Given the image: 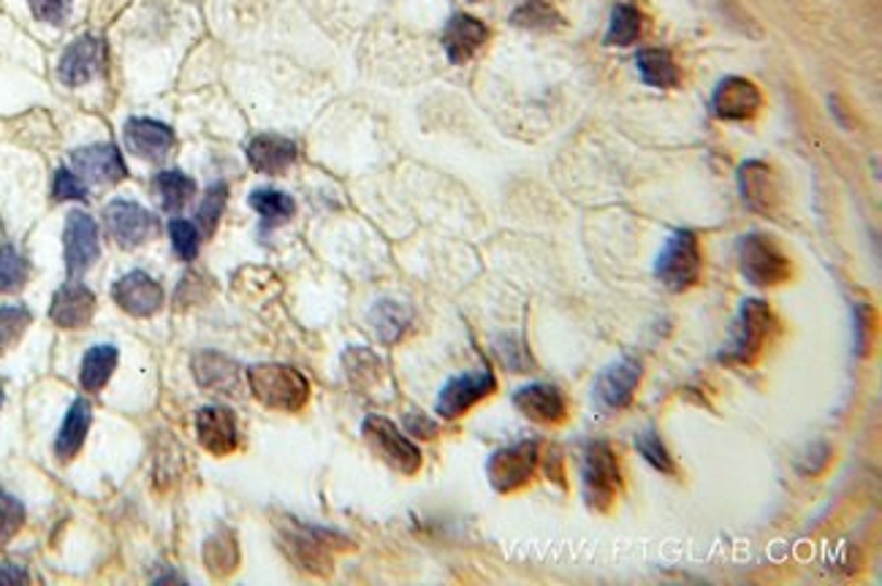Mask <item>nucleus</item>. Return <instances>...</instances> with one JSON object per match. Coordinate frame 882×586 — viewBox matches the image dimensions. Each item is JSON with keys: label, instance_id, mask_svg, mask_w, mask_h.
<instances>
[{"label": "nucleus", "instance_id": "obj_17", "mask_svg": "<svg viewBox=\"0 0 882 586\" xmlns=\"http://www.w3.org/2000/svg\"><path fill=\"white\" fill-rule=\"evenodd\" d=\"M760 90L744 76H725L717 85L715 98H711V109L717 117L722 120H749L758 114L760 109Z\"/></svg>", "mask_w": 882, "mask_h": 586}, {"label": "nucleus", "instance_id": "obj_14", "mask_svg": "<svg viewBox=\"0 0 882 586\" xmlns=\"http://www.w3.org/2000/svg\"><path fill=\"white\" fill-rule=\"evenodd\" d=\"M194 377L201 388L223 394V397H243L245 394V375L243 366L232 361L228 356L204 350L194 359Z\"/></svg>", "mask_w": 882, "mask_h": 586}, {"label": "nucleus", "instance_id": "obj_26", "mask_svg": "<svg viewBox=\"0 0 882 586\" xmlns=\"http://www.w3.org/2000/svg\"><path fill=\"white\" fill-rule=\"evenodd\" d=\"M635 68H638L644 85L657 87V90H673L679 87V65L668 49H641L635 58Z\"/></svg>", "mask_w": 882, "mask_h": 586}, {"label": "nucleus", "instance_id": "obj_5", "mask_svg": "<svg viewBox=\"0 0 882 586\" xmlns=\"http://www.w3.org/2000/svg\"><path fill=\"white\" fill-rule=\"evenodd\" d=\"M655 275L671 291H687L690 286L698 283L700 253L695 234L673 232L668 237L666 248L660 250L655 261Z\"/></svg>", "mask_w": 882, "mask_h": 586}, {"label": "nucleus", "instance_id": "obj_30", "mask_svg": "<svg viewBox=\"0 0 882 586\" xmlns=\"http://www.w3.org/2000/svg\"><path fill=\"white\" fill-rule=\"evenodd\" d=\"M156 190L161 196V204L166 212H179L185 204L190 201V196L196 194V183L188 177V174L177 172V169H169V172H161L156 177Z\"/></svg>", "mask_w": 882, "mask_h": 586}, {"label": "nucleus", "instance_id": "obj_41", "mask_svg": "<svg viewBox=\"0 0 882 586\" xmlns=\"http://www.w3.org/2000/svg\"><path fill=\"white\" fill-rule=\"evenodd\" d=\"M27 5L44 25H63L71 14V0H27Z\"/></svg>", "mask_w": 882, "mask_h": 586}, {"label": "nucleus", "instance_id": "obj_33", "mask_svg": "<svg viewBox=\"0 0 882 586\" xmlns=\"http://www.w3.org/2000/svg\"><path fill=\"white\" fill-rule=\"evenodd\" d=\"M511 22L517 27H527V30H557V27L566 25L560 11L546 3V0H527V3H522L511 14Z\"/></svg>", "mask_w": 882, "mask_h": 586}, {"label": "nucleus", "instance_id": "obj_10", "mask_svg": "<svg viewBox=\"0 0 882 586\" xmlns=\"http://www.w3.org/2000/svg\"><path fill=\"white\" fill-rule=\"evenodd\" d=\"M103 223H107L109 237L125 250L139 248L141 242H147L156 234V217H152V212L128 199L112 201L107 207V212H103Z\"/></svg>", "mask_w": 882, "mask_h": 586}, {"label": "nucleus", "instance_id": "obj_25", "mask_svg": "<svg viewBox=\"0 0 882 586\" xmlns=\"http://www.w3.org/2000/svg\"><path fill=\"white\" fill-rule=\"evenodd\" d=\"M92 421V408L87 404V399H76L74 404L65 413L63 426L58 432V440H54V453H58L60 462H69L79 453V448L85 446L87 429H90Z\"/></svg>", "mask_w": 882, "mask_h": 586}, {"label": "nucleus", "instance_id": "obj_6", "mask_svg": "<svg viewBox=\"0 0 882 586\" xmlns=\"http://www.w3.org/2000/svg\"><path fill=\"white\" fill-rule=\"evenodd\" d=\"M538 462L541 446L535 440H522L508 448H500L486 462V475H489L492 489L500 491V495H511V491L522 489V486H527L533 481Z\"/></svg>", "mask_w": 882, "mask_h": 586}, {"label": "nucleus", "instance_id": "obj_24", "mask_svg": "<svg viewBox=\"0 0 882 586\" xmlns=\"http://www.w3.org/2000/svg\"><path fill=\"white\" fill-rule=\"evenodd\" d=\"M326 538L328 533H323V529L299 527L286 535V544L301 568H307L312 573H328L332 571V560H328Z\"/></svg>", "mask_w": 882, "mask_h": 586}, {"label": "nucleus", "instance_id": "obj_40", "mask_svg": "<svg viewBox=\"0 0 882 586\" xmlns=\"http://www.w3.org/2000/svg\"><path fill=\"white\" fill-rule=\"evenodd\" d=\"M52 196L58 201H82L87 199V188L85 183H82L79 174H74L71 169H58V172H54Z\"/></svg>", "mask_w": 882, "mask_h": 586}, {"label": "nucleus", "instance_id": "obj_21", "mask_svg": "<svg viewBox=\"0 0 882 586\" xmlns=\"http://www.w3.org/2000/svg\"><path fill=\"white\" fill-rule=\"evenodd\" d=\"M738 190L744 204L758 215H774L777 210V185L774 174L766 163L747 161L738 169Z\"/></svg>", "mask_w": 882, "mask_h": 586}, {"label": "nucleus", "instance_id": "obj_4", "mask_svg": "<svg viewBox=\"0 0 882 586\" xmlns=\"http://www.w3.org/2000/svg\"><path fill=\"white\" fill-rule=\"evenodd\" d=\"M774 317H771L769 304L763 299H747L738 307L736 317V332H733L731 342H728L722 361L731 364H755V359L763 350L766 337H769Z\"/></svg>", "mask_w": 882, "mask_h": 586}, {"label": "nucleus", "instance_id": "obj_39", "mask_svg": "<svg viewBox=\"0 0 882 586\" xmlns=\"http://www.w3.org/2000/svg\"><path fill=\"white\" fill-rule=\"evenodd\" d=\"M226 185L218 183L212 185L210 190H207L204 201H201V210H199V226L204 234H215L218 228V221H221L223 215V207H226Z\"/></svg>", "mask_w": 882, "mask_h": 586}, {"label": "nucleus", "instance_id": "obj_38", "mask_svg": "<svg viewBox=\"0 0 882 586\" xmlns=\"http://www.w3.org/2000/svg\"><path fill=\"white\" fill-rule=\"evenodd\" d=\"M169 237H172L174 253L183 261H194L199 255V228L188 221H172L169 223Z\"/></svg>", "mask_w": 882, "mask_h": 586}, {"label": "nucleus", "instance_id": "obj_20", "mask_svg": "<svg viewBox=\"0 0 882 586\" xmlns=\"http://www.w3.org/2000/svg\"><path fill=\"white\" fill-rule=\"evenodd\" d=\"M489 38V27L470 14H454L443 30V49L454 65H462L479 52Z\"/></svg>", "mask_w": 882, "mask_h": 586}, {"label": "nucleus", "instance_id": "obj_34", "mask_svg": "<svg viewBox=\"0 0 882 586\" xmlns=\"http://www.w3.org/2000/svg\"><path fill=\"white\" fill-rule=\"evenodd\" d=\"M27 275H30V266L25 255L11 245H0V294L20 291L27 283Z\"/></svg>", "mask_w": 882, "mask_h": 586}, {"label": "nucleus", "instance_id": "obj_22", "mask_svg": "<svg viewBox=\"0 0 882 586\" xmlns=\"http://www.w3.org/2000/svg\"><path fill=\"white\" fill-rule=\"evenodd\" d=\"M125 141L136 155L147 158V161H161L174 145V134L169 125L158 123L150 117H134L125 123Z\"/></svg>", "mask_w": 882, "mask_h": 586}, {"label": "nucleus", "instance_id": "obj_16", "mask_svg": "<svg viewBox=\"0 0 882 586\" xmlns=\"http://www.w3.org/2000/svg\"><path fill=\"white\" fill-rule=\"evenodd\" d=\"M196 432H199V442L215 457H228L237 451L239 429L237 419L228 408L223 404H207L196 415Z\"/></svg>", "mask_w": 882, "mask_h": 586}, {"label": "nucleus", "instance_id": "obj_15", "mask_svg": "<svg viewBox=\"0 0 882 586\" xmlns=\"http://www.w3.org/2000/svg\"><path fill=\"white\" fill-rule=\"evenodd\" d=\"M71 166H74V174H79L82 179L92 185L120 183L128 172L123 155L114 145L79 147V150L71 152Z\"/></svg>", "mask_w": 882, "mask_h": 586}, {"label": "nucleus", "instance_id": "obj_44", "mask_svg": "<svg viewBox=\"0 0 882 586\" xmlns=\"http://www.w3.org/2000/svg\"><path fill=\"white\" fill-rule=\"evenodd\" d=\"M30 582V576H27V571H22L20 565H11V562H3L0 565V584H27Z\"/></svg>", "mask_w": 882, "mask_h": 586}, {"label": "nucleus", "instance_id": "obj_36", "mask_svg": "<svg viewBox=\"0 0 882 586\" xmlns=\"http://www.w3.org/2000/svg\"><path fill=\"white\" fill-rule=\"evenodd\" d=\"M635 448H638L641 457H644L655 470H660V473H666V475L676 473V464H673L671 453H668V448L662 446L660 435H657L655 429L641 432V435L635 437Z\"/></svg>", "mask_w": 882, "mask_h": 586}, {"label": "nucleus", "instance_id": "obj_12", "mask_svg": "<svg viewBox=\"0 0 882 586\" xmlns=\"http://www.w3.org/2000/svg\"><path fill=\"white\" fill-rule=\"evenodd\" d=\"M63 250L69 275H82L98 261V255H101L98 226L87 212H71L69 215L63 232Z\"/></svg>", "mask_w": 882, "mask_h": 586}, {"label": "nucleus", "instance_id": "obj_18", "mask_svg": "<svg viewBox=\"0 0 882 586\" xmlns=\"http://www.w3.org/2000/svg\"><path fill=\"white\" fill-rule=\"evenodd\" d=\"M513 404L535 424H560L568 415L566 397L551 383H530L513 391Z\"/></svg>", "mask_w": 882, "mask_h": 586}, {"label": "nucleus", "instance_id": "obj_8", "mask_svg": "<svg viewBox=\"0 0 882 586\" xmlns=\"http://www.w3.org/2000/svg\"><path fill=\"white\" fill-rule=\"evenodd\" d=\"M641 375H644V364L635 356H622L613 364H608L597 375L595 388H592L597 408L606 410V413H617V410L628 408L635 388H638Z\"/></svg>", "mask_w": 882, "mask_h": 586}, {"label": "nucleus", "instance_id": "obj_19", "mask_svg": "<svg viewBox=\"0 0 882 586\" xmlns=\"http://www.w3.org/2000/svg\"><path fill=\"white\" fill-rule=\"evenodd\" d=\"M92 315H96V296H92L90 288L82 286V283H65L52 296L49 317L60 328H85L92 321Z\"/></svg>", "mask_w": 882, "mask_h": 586}, {"label": "nucleus", "instance_id": "obj_7", "mask_svg": "<svg viewBox=\"0 0 882 586\" xmlns=\"http://www.w3.org/2000/svg\"><path fill=\"white\" fill-rule=\"evenodd\" d=\"M364 437L372 446V451L383 459L386 464H392L394 470L405 475L419 473L421 467V451L408 435L397 429L388 419L383 415H367L364 419Z\"/></svg>", "mask_w": 882, "mask_h": 586}, {"label": "nucleus", "instance_id": "obj_11", "mask_svg": "<svg viewBox=\"0 0 882 586\" xmlns=\"http://www.w3.org/2000/svg\"><path fill=\"white\" fill-rule=\"evenodd\" d=\"M495 388L497 381L489 370L451 377V381L443 386L440 397H437V413H440L443 419H459V415L468 413L473 404H479L481 399L489 397Z\"/></svg>", "mask_w": 882, "mask_h": 586}, {"label": "nucleus", "instance_id": "obj_42", "mask_svg": "<svg viewBox=\"0 0 882 586\" xmlns=\"http://www.w3.org/2000/svg\"><path fill=\"white\" fill-rule=\"evenodd\" d=\"M853 317H856V353L864 356L867 353V345H869V310L867 307L858 304L856 312H853Z\"/></svg>", "mask_w": 882, "mask_h": 586}, {"label": "nucleus", "instance_id": "obj_23", "mask_svg": "<svg viewBox=\"0 0 882 586\" xmlns=\"http://www.w3.org/2000/svg\"><path fill=\"white\" fill-rule=\"evenodd\" d=\"M299 155V147L291 139L277 134H261L248 145V161L261 174H281Z\"/></svg>", "mask_w": 882, "mask_h": 586}, {"label": "nucleus", "instance_id": "obj_45", "mask_svg": "<svg viewBox=\"0 0 882 586\" xmlns=\"http://www.w3.org/2000/svg\"><path fill=\"white\" fill-rule=\"evenodd\" d=\"M0 404H3V388H0Z\"/></svg>", "mask_w": 882, "mask_h": 586}, {"label": "nucleus", "instance_id": "obj_32", "mask_svg": "<svg viewBox=\"0 0 882 586\" xmlns=\"http://www.w3.org/2000/svg\"><path fill=\"white\" fill-rule=\"evenodd\" d=\"M250 207H253V210L264 217L266 226H281V223L291 221L294 212H296V204H294L291 196L283 194V190H272V188L253 190V194H250Z\"/></svg>", "mask_w": 882, "mask_h": 586}, {"label": "nucleus", "instance_id": "obj_9", "mask_svg": "<svg viewBox=\"0 0 882 586\" xmlns=\"http://www.w3.org/2000/svg\"><path fill=\"white\" fill-rule=\"evenodd\" d=\"M103 63H107L103 38L85 33V36L74 38V41L63 49V54H60L58 79L63 82L65 87L87 85V82H92L101 74Z\"/></svg>", "mask_w": 882, "mask_h": 586}, {"label": "nucleus", "instance_id": "obj_28", "mask_svg": "<svg viewBox=\"0 0 882 586\" xmlns=\"http://www.w3.org/2000/svg\"><path fill=\"white\" fill-rule=\"evenodd\" d=\"M641 30H644V14H641L635 3L622 0V3L613 5L611 11V25H608L606 43L608 47H630V43L638 41Z\"/></svg>", "mask_w": 882, "mask_h": 586}, {"label": "nucleus", "instance_id": "obj_3", "mask_svg": "<svg viewBox=\"0 0 882 586\" xmlns=\"http://www.w3.org/2000/svg\"><path fill=\"white\" fill-rule=\"evenodd\" d=\"M738 270L753 286L771 288L791 280V261L766 234H747L738 239Z\"/></svg>", "mask_w": 882, "mask_h": 586}, {"label": "nucleus", "instance_id": "obj_35", "mask_svg": "<svg viewBox=\"0 0 882 586\" xmlns=\"http://www.w3.org/2000/svg\"><path fill=\"white\" fill-rule=\"evenodd\" d=\"M30 310L22 304L0 307V353L9 350L25 334V328L30 326Z\"/></svg>", "mask_w": 882, "mask_h": 586}, {"label": "nucleus", "instance_id": "obj_2", "mask_svg": "<svg viewBox=\"0 0 882 586\" xmlns=\"http://www.w3.org/2000/svg\"><path fill=\"white\" fill-rule=\"evenodd\" d=\"M584 502L597 513L611 511L619 489H622V470L619 459L608 442L595 440L584 453Z\"/></svg>", "mask_w": 882, "mask_h": 586}, {"label": "nucleus", "instance_id": "obj_43", "mask_svg": "<svg viewBox=\"0 0 882 586\" xmlns=\"http://www.w3.org/2000/svg\"><path fill=\"white\" fill-rule=\"evenodd\" d=\"M408 432L410 435H419V437H435L437 426H435V421H430L426 415L413 413V415H408Z\"/></svg>", "mask_w": 882, "mask_h": 586}, {"label": "nucleus", "instance_id": "obj_13", "mask_svg": "<svg viewBox=\"0 0 882 586\" xmlns=\"http://www.w3.org/2000/svg\"><path fill=\"white\" fill-rule=\"evenodd\" d=\"M114 301L120 304V310H125L134 317H147L156 315L163 307V288L156 277H150L147 272L134 270L128 275L120 277L112 288Z\"/></svg>", "mask_w": 882, "mask_h": 586}, {"label": "nucleus", "instance_id": "obj_29", "mask_svg": "<svg viewBox=\"0 0 882 586\" xmlns=\"http://www.w3.org/2000/svg\"><path fill=\"white\" fill-rule=\"evenodd\" d=\"M372 326H375V334L383 339V342H397L402 339V334L408 332L410 326V310L402 304V301H392L383 299L372 307L370 312Z\"/></svg>", "mask_w": 882, "mask_h": 586}, {"label": "nucleus", "instance_id": "obj_31", "mask_svg": "<svg viewBox=\"0 0 882 586\" xmlns=\"http://www.w3.org/2000/svg\"><path fill=\"white\" fill-rule=\"evenodd\" d=\"M204 562L207 571H212L215 576H226L237 568L239 562V551H237V538L228 529H218L204 546Z\"/></svg>", "mask_w": 882, "mask_h": 586}, {"label": "nucleus", "instance_id": "obj_1", "mask_svg": "<svg viewBox=\"0 0 882 586\" xmlns=\"http://www.w3.org/2000/svg\"><path fill=\"white\" fill-rule=\"evenodd\" d=\"M248 388L261 404L283 413H296L307 404L310 383L288 364H256L248 370Z\"/></svg>", "mask_w": 882, "mask_h": 586}, {"label": "nucleus", "instance_id": "obj_37", "mask_svg": "<svg viewBox=\"0 0 882 586\" xmlns=\"http://www.w3.org/2000/svg\"><path fill=\"white\" fill-rule=\"evenodd\" d=\"M25 524V506L9 491L0 489V546L9 544Z\"/></svg>", "mask_w": 882, "mask_h": 586}, {"label": "nucleus", "instance_id": "obj_27", "mask_svg": "<svg viewBox=\"0 0 882 586\" xmlns=\"http://www.w3.org/2000/svg\"><path fill=\"white\" fill-rule=\"evenodd\" d=\"M117 366V348L114 345H96L85 353L79 370V381L85 391H101Z\"/></svg>", "mask_w": 882, "mask_h": 586}]
</instances>
